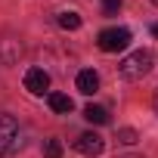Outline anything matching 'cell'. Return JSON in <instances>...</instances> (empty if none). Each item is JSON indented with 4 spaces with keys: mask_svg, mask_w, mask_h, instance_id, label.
I'll return each mask as SVG.
<instances>
[{
    "mask_svg": "<svg viewBox=\"0 0 158 158\" xmlns=\"http://www.w3.org/2000/svg\"><path fill=\"white\" fill-rule=\"evenodd\" d=\"M96 44H99V50H102V53L127 50V44H130V31H127V28H106V31H99Z\"/></svg>",
    "mask_w": 158,
    "mask_h": 158,
    "instance_id": "3957f363",
    "label": "cell"
},
{
    "mask_svg": "<svg viewBox=\"0 0 158 158\" xmlns=\"http://www.w3.org/2000/svg\"><path fill=\"white\" fill-rule=\"evenodd\" d=\"M25 90L34 93V96H44L50 90V74L44 68H28L25 71Z\"/></svg>",
    "mask_w": 158,
    "mask_h": 158,
    "instance_id": "277c9868",
    "label": "cell"
},
{
    "mask_svg": "<svg viewBox=\"0 0 158 158\" xmlns=\"http://www.w3.org/2000/svg\"><path fill=\"white\" fill-rule=\"evenodd\" d=\"M152 3H155V6H158V0H152Z\"/></svg>",
    "mask_w": 158,
    "mask_h": 158,
    "instance_id": "9a60e30c",
    "label": "cell"
},
{
    "mask_svg": "<svg viewBox=\"0 0 158 158\" xmlns=\"http://www.w3.org/2000/svg\"><path fill=\"white\" fill-rule=\"evenodd\" d=\"M19 121L13 115H0V155H10L19 149Z\"/></svg>",
    "mask_w": 158,
    "mask_h": 158,
    "instance_id": "7a4b0ae2",
    "label": "cell"
},
{
    "mask_svg": "<svg viewBox=\"0 0 158 158\" xmlns=\"http://www.w3.org/2000/svg\"><path fill=\"white\" fill-rule=\"evenodd\" d=\"M130 158H136V155H130Z\"/></svg>",
    "mask_w": 158,
    "mask_h": 158,
    "instance_id": "2e32d148",
    "label": "cell"
},
{
    "mask_svg": "<svg viewBox=\"0 0 158 158\" xmlns=\"http://www.w3.org/2000/svg\"><path fill=\"white\" fill-rule=\"evenodd\" d=\"M77 90H81L84 96H93L99 90V74L93 68H84V71H77Z\"/></svg>",
    "mask_w": 158,
    "mask_h": 158,
    "instance_id": "8992f818",
    "label": "cell"
},
{
    "mask_svg": "<svg viewBox=\"0 0 158 158\" xmlns=\"http://www.w3.org/2000/svg\"><path fill=\"white\" fill-rule=\"evenodd\" d=\"M118 10H121V0H102V13L106 16H115Z\"/></svg>",
    "mask_w": 158,
    "mask_h": 158,
    "instance_id": "7c38bea8",
    "label": "cell"
},
{
    "mask_svg": "<svg viewBox=\"0 0 158 158\" xmlns=\"http://www.w3.org/2000/svg\"><path fill=\"white\" fill-rule=\"evenodd\" d=\"M152 34H155V37H158V25H152Z\"/></svg>",
    "mask_w": 158,
    "mask_h": 158,
    "instance_id": "4fadbf2b",
    "label": "cell"
},
{
    "mask_svg": "<svg viewBox=\"0 0 158 158\" xmlns=\"http://www.w3.org/2000/svg\"><path fill=\"white\" fill-rule=\"evenodd\" d=\"M155 112H158V93H155Z\"/></svg>",
    "mask_w": 158,
    "mask_h": 158,
    "instance_id": "5bb4252c",
    "label": "cell"
},
{
    "mask_svg": "<svg viewBox=\"0 0 158 158\" xmlns=\"http://www.w3.org/2000/svg\"><path fill=\"white\" fill-rule=\"evenodd\" d=\"M44 158H62V143H59L56 136L47 139V146H44Z\"/></svg>",
    "mask_w": 158,
    "mask_h": 158,
    "instance_id": "30bf717a",
    "label": "cell"
},
{
    "mask_svg": "<svg viewBox=\"0 0 158 158\" xmlns=\"http://www.w3.org/2000/svg\"><path fill=\"white\" fill-rule=\"evenodd\" d=\"M152 65H155V53L152 50H136V53H130V56L121 59L118 71H121L124 81H139V77H146L152 71Z\"/></svg>",
    "mask_w": 158,
    "mask_h": 158,
    "instance_id": "6da1fadb",
    "label": "cell"
},
{
    "mask_svg": "<svg viewBox=\"0 0 158 158\" xmlns=\"http://www.w3.org/2000/svg\"><path fill=\"white\" fill-rule=\"evenodd\" d=\"M118 143H124V146H133V143H136V130H130V127H121V130H118Z\"/></svg>",
    "mask_w": 158,
    "mask_h": 158,
    "instance_id": "8fae6325",
    "label": "cell"
},
{
    "mask_svg": "<svg viewBox=\"0 0 158 158\" xmlns=\"http://www.w3.org/2000/svg\"><path fill=\"white\" fill-rule=\"evenodd\" d=\"M59 28H65V31H77V28H81V16H77V13H59Z\"/></svg>",
    "mask_w": 158,
    "mask_h": 158,
    "instance_id": "9c48e42d",
    "label": "cell"
},
{
    "mask_svg": "<svg viewBox=\"0 0 158 158\" xmlns=\"http://www.w3.org/2000/svg\"><path fill=\"white\" fill-rule=\"evenodd\" d=\"M74 149L81 152V155H87V158H93V155H102L106 139H102L99 133H81V136L74 139Z\"/></svg>",
    "mask_w": 158,
    "mask_h": 158,
    "instance_id": "5b68a950",
    "label": "cell"
},
{
    "mask_svg": "<svg viewBox=\"0 0 158 158\" xmlns=\"http://www.w3.org/2000/svg\"><path fill=\"white\" fill-rule=\"evenodd\" d=\"M84 118H87L90 124H106V121H109V112H106L102 106H93V102H90V106L84 109Z\"/></svg>",
    "mask_w": 158,
    "mask_h": 158,
    "instance_id": "ba28073f",
    "label": "cell"
},
{
    "mask_svg": "<svg viewBox=\"0 0 158 158\" xmlns=\"http://www.w3.org/2000/svg\"><path fill=\"white\" fill-rule=\"evenodd\" d=\"M47 102H50V109H53V112H59V115H68V112L74 109V102H71L65 93H50V96H47Z\"/></svg>",
    "mask_w": 158,
    "mask_h": 158,
    "instance_id": "52a82bcc",
    "label": "cell"
}]
</instances>
